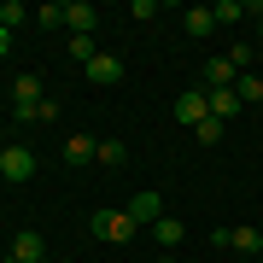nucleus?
Segmentation results:
<instances>
[{
  "label": "nucleus",
  "mask_w": 263,
  "mask_h": 263,
  "mask_svg": "<svg viewBox=\"0 0 263 263\" xmlns=\"http://www.w3.org/2000/svg\"><path fill=\"white\" fill-rule=\"evenodd\" d=\"M12 53V35H6V29H0V59H6Z\"/></svg>",
  "instance_id": "24"
},
{
  "label": "nucleus",
  "mask_w": 263,
  "mask_h": 263,
  "mask_svg": "<svg viewBox=\"0 0 263 263\" xmlns=\"http://www.w3.org/2000/svg\"><path fill=\"white\" fill-rule=\"evenodd\" d=\"M222 129H228V123L205 117V123H199V129H193V141H199V146H216V141H222Z\"/></svg>",
  "instance_id": "20"
},
{
  "label": "nucleus",
  "mask_w": 263,
  "mask_h": 263,
  "mask_svg": "<svg viewBox=\"0 0 263 263\" xmlns=\"http://www.w3.org/2000/svg\"><path fill=\"white\" fill-rule=\"evenodd\" d=\"M94 164H105V170L129 164V152H123V141H100V152H94Z\"/></svg>",
  "instance_id": "17"
},
{
  "label": "nucleus",
  "mask_w": 263,
  "mask_h": 263,
  "mask_svg": "<svg viewBox=\"0 0 263 263\" xmlns=\"http://www.w3.org/2000/svg\"><path fill=\"white\" fill-rule=\"evenodd\" d=\"M123 211H129V216H135L141 228H152V222H164V193H152V187H146V193H135V199H129Z\"/></svg>",
  "instance_id": "5"
},
{
  "label": "nucleus",
  "mask_w": 263,
  "mask_h": 263,
  "mask_svg": "<svg viewBox=\"0 0 263 263\" xmlns=\"http://www.w3.org/2000/svg\"><path fill=\"white\" fill-rule=\"evenodd\" d=\"M211 12H216V24H240V18H246L252 6H246V0H216Z\"/></svg>",
  "instance_id": "18"
},
{
  "label": "nucleus",
  "mask_w": 263,
  "mask_h": 263,
  "mask_svg": "<svg viewBox=\"0 0 263 263\" xmlns=\"http://www.w3.org/2000/svg\"><path fill=\"white\" fill-rule=\"evenodd\" d=\"M234 82H240V70L228 65V53L222 59H205V70H199V88H205V94H211V88H234Z\"/></svg>",
  "instance_id": "6"
},
{
  "label": "nucleus",
  "mask_w": 263,
  "mask_h": 263,
  "mask_svg": "<svg viewBox=\"0 0 263 263\" xmlns=\"http://www.w3.org/2000/svg\"><path fill=\"white\" fill-rule=\"evenodd\" d=\"M94 234L111 240V246H129L135 234H141V222H135L129 211H94Z\"/></svg>",
  "instance_id": "1"
},
{
  "label": "nucleus",
  "mask_w": 263,
  "mask_h": 263,
  "mask_svg": "<svg viewBox=\"0 0 263 263\" xmlns=\"http://www.w3.org/2000/svg\"><path fill=\"white\" fill-rule=\"evenodd\" d=\"M65 24H70V35H94L100 12L88 6V0H65Z\"/></svg>",
  "instance_id": "9"
},
{
  "label": "nucleus",
  "mask_w": 263,
  "mask_h": 263,
  "mask_svg": "<svg viewBox=\"0 0 263 263\" xmlns=\"http://www.w3.org/2000/svg\"><path fill=\"white\" fill-rule=\"evenodd\" d=\"M82 70H88V82H100V88H117L123 82V59L117 53H100L94 65H82Z\"/></svg>",
  "instance_id": "8"
},
{
  "label": "nucleus",
  "mask_w": 263,
  "mask_h": 263,
  "mask_svg": "<svg viewBox=\"0 0 263 263\" xmlns=\"http://www.w3.org/2000/svg\"><path fill=\"white\" fill-rule=\"evenodd\" d=\"M94 152H100L94 135H70V141H65V164H70V170H76V164H94Z\"/></svg>",
  "instance_id": "11"
},
{
  "label": "nucleus",
  "mask_w": 263,
  "mask_h": 263,
  "mask_svg": "<svg viewBox=\"0 0 263 263\" xmlns=\"http://www.w3.org/2000/svg\"><path fill=\"white\" fill-rule=\"evenodd\" d=\"M252 59H257V47H252V41H240V47H228V65H234L240 76H246V65H252Z\"/></svg>",
  "instance_id": "21"
},
{
  "label": "nucleus",
  "mask_w": 263,
  "mask_h": 263,
  "mask_svg": "<svg viewBox=\"0 0 263 263\" xmlns=\"http://www.w3.org/2000/svg\"><path fill=\"white\" fill-rule=\"evenodd\" d=\"M181 29H187V35H199V41H205L211 29H216V12H211V6H187V12H181Z\"/></svg>",
  "instance_id": "12"
},
{
  "label": "nucleus",
  "mask_w": 263,
  "mask_h": 263,
  "mask_svg": "<svg viewBox=\"0 0 263 263\" xmlns=\"http://www.w3.org/2000/svg\"><path fill=\"white\" fill-rule=\"evenodd\" d=\"M29 176H35V152L29 146H0V181L18 187V181H29Z\"/></svg>",
  "instance_id": "3"
},
{
  "label": "nucleus",
  "mask_w": 263,
  "mask_h": 263,
  "mask_svg": "<svg viewBox=\"0 0 263 263\" xmlns=\"http://www.w3.org/2000/svg\"><path fill=\"white\" fill-rule=\"evenodd\" d=\"M205 105H211V117H216V123H228V117H240V111H246L234 88H211V94H205Z\"/></svg>",
  "instance_id": "10"
},
{
  "label": "nucleus",
  "mask_w": 263,
  "mask_h": 263,
  "mask_svg": "<svg viewBox=\"0 0 263 263\" xmlns=\"http://www.w3.org/2000/svg\"><path fill=\"white\" fill-rule=\"evenodd\" d=\"M53 117H59V100H41V105H35V117H29V123H53Z\"/></svg>",
  "instance_id": "23"
},
{
  "label": "nucleus",
  "mask_w": 263,
  "mask_h": 263,
  "mask_svg": "<svg viewBox=\"0 0 263 263\" xmlns=\"http://www.w3.org/2000/svg\"><path fill=\"white\" fill-rule=\"evenodd\" d=\"M234 94H240V105H257V100H263V76H252V70H246L240 82H234Z\"/></svg>",
  "instance_id": "16"
},
{
  "label": "nucleus",
  "mask_w": 263,
  "mask_h": 263,
  "mask_svg": "<svg viewBox=\"0 0 263 263\" xmlns=\"http://www.w3.org/2000/svg\"><path fill=\"white\" fill-rule=\"evenodd\" d=\"M70 59H76V65H94V59H100L94 35H70Z\"/></svg>",
  "instance_id": "19"
},
{
  "label": "nucleus",
  "mask_w": 263,
  "mask_h": 263,
  "mask_svg": "<svg viewBox=\"0 0 263 263\" xmlns=\"http://www.w3.org/2000/svg\"><path fill=\"white\" fill-rule=\"evenodd\" d=\"M0 263H18V257H0Z\"/></svg>",
  "instance_id": "27"
},
{
  "label": "nucleus",
  "mask_w": 263,
  "mask_h": 263,
  "mask_svg": "<svg viewBox=\"0 0 263 263\" xmlns=\"http://www.w3.org/2000/svg\"><path fill=\"white\" fill-rule=\"evenodd\" d=\"M228 246L234 252H263V234L257 228H228Z\"/></svg>",
  "instance_id": "15"
},
{
  "label": "nucleus",
  "mask_w": 263,
  "mask_h": 263,
  "mask_svg": "<svg viewBox=\"0 0 263 263\" xmlns=\"http://www.w3.org/2000/svg\"><path fill=\"white\" fill-rule=\"evenodd\" d=\"M152 240H158V246H164V252H176V246H181V240H187V228H181V222H176V216H164V222H152Z\"/></svg>",
  "instance_id": "13"
},
{
  "label": "nucleus",
  "mask_w": 263,
  "mask_h": 263,
  "mask_svg": "<svg viewBox=\"0 0 263 263\" xmlns=\"http://www.w3.org/2000/svg\"><path fill=\"white\" fill-rule=\"evenodd\" d=\"M252 18H257V41H263V6H252Z\"/></svg>",
  "instance_id": "25"
},
{
  "label": "nucleus",
  "mask_w": 263,
  "mask_h": 263,
  "mask_svg": "<svg viewBox=\"0 0 263 263\" xmlns=\"http://www.w3.org/2000/svg\"><path fill=\"white\" fill-rule=\"evenodd\" d=\"M41 100H47V88H41V76H35V70H24L18 82H12V105H18L12 117H18V123H29V117H35V105H41Z\"/></svg>",
  "instance_id": "2"
},
{
  "label": "nucleus",
  "mask_w": 263,
  "mask_h": 263,
  "mask_svg": "<svg viewBox=\"0 0 263 263\" xmlns=\"http://www.w3.org/2000/svg\"><path fill=\"white\" fill-rule=\"evenodd\" d=\"M170 117H176V123H187V129H199V123L211 117V105H205V88H187V94H181L176 105H170Z\"/></svg>",
  "instance_id": "4"
},
{
  "label": "nucleus",
  "mask_w": 263,
  "mask_h": 263,
  "mask_svg": "<svg viewBox=\"0 0 263 263\" xmlns=\"http://www.w3.org/2000/svg\"><path fill=\"white\" fill-rule=\"evenodd\" d=\"M12 257L18 263H41L47 257V240H41L35 228H18V234H12Z\"/></svg>",
  "instance_id": "7"
},
{
  "label": "nucleus",
  "mask_w": 263,
  "mask_h": 263,
  "mask_svg": "<svg viewBox=\"0 0 263 263\" xmlns=\"http://www.w3.org/2000/svg\"><path fill=\"white\" fill-rule=\"evenodd\" d=\"M35 24H41V29H59V24H65V6H41Z\"/></svg>",
  "instance_id": "22"
},
{
  "label": "nucleus",
  "mask_w": 263,
  "mask_h": 263,
  "mask_svg": "<svg viewBox=\"0 0 263 263\" xmlns=\"http://www.w3.org/2000/svg\"><path fill=\"white\" fill-rule=\"evenodd\" d=\"M152 263H181V257H152Z\"/></svg>",
  "instance_id": "26"
},
{
  "label": "nucleus",
  "mask_w": 263,
  "mask_h": 263,
  "mask_svg": "<svg viewBox=\"0 0 263 263\" xmlns=\"http://www.w3.org/2000/svg\"><path fill=\"white\" fill-rule=\"evenodd\" d=\"M24 24H29V12L18 6V0H0V29L12 35V29H24Z\"/></svg>",
  "instance_id": "14"
}]
</instances>
